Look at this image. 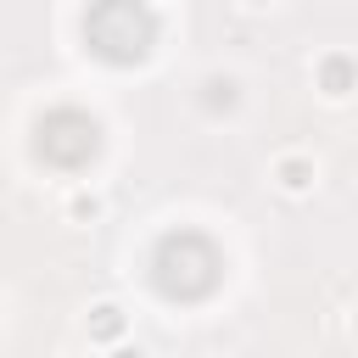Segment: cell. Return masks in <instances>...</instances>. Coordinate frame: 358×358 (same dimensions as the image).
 <instances>
[{"mask_svg":"<svg viewBox=\"0 0 358 358\" xmlns=\"http://www.w3.org/2000/svg\"><path fill=\"white\" fill-rule=\"evenodd\" d=\"M224 280V252L201 229H168L151 246V285L168 302H207Z\"/></svg>","mask_w":358,"mask_h":358,"instance_id":"cell-1","label":"cell"},{"mask_svg":"<svg viewBox=\"0 0 358 358\" xmlns=\"http://www.w3.org/2000/svg\"><path fill=\"white\" fill-rule=\"evenodd\" d=\"M84 39L101 62L112 67H134L151 56V39H157V17L134 0H106V6H90L84 11Z\"/></svg>","mask_w":358,"mask_h":358,"instance_id":"cell-2","label":"cell"},{"mask_svg":"<svg viewBox=\"0 0 358 358\" xmlns=\"http://www.w3.org/2000/svg\"><path fill=\"white\" fill-rule=\"evenodd\" d=\"M34 157L62 168V173H78L101 157V123L78 106H50L39 123H34Z\"/></svg>","mask_w":358,"mask_h":358,"instance_id":"cell-3","label":"cell"},{"mask_svg":"<svg viewBox=\"0 0 358 358\" xmlns=\"http://www.w3.org/2000/svg\"><path fill=\"white\" fill-rule=\"evenodd\" d=\"M319 84H324V95H347L352 90V56H324Z\"/></svg>","mask_w":358,"mask_h":358,"instance_id":"cell-4","label":"cell"},{"mask_svg":"<svg viewBox=\"0 0 358 358\" xmlns=\"http://www.w3.org/2000/svg\"><path fill=\"white\" fill-rule=\"evenodd\" d=\"M90 336H95V341H117V336H123V308H117V302L90 308Z\"/></svg>","mask_w":358,"mask_h":358,"instance_id":"cell-5","label":"cell"},{"mask_svg":"<svg viewBox=\"0 0 358 358\" xmlns=\"http://www.w3.org/2000/svg\"><path fill=\"white\" fill-rule=\"evenodd\" d=\"M274 179H280L285 190H308V185H313V162H308V157H280Z\"/></svg>","mask_w":358,"mask_h":358,"instance_id":"cell-6","label":"cell"},{"mask_svg":"<svg viewBox=\"0 0 358 358\" xmlns=\"http://www.w3.org/2000/svg\"><path fill=\"white\" fill-rule=\"evenodd\" d=\"M235 101H241V95H235V78H207V84H201V106H207V112H229Z\"/></svg>","mask_w":358,"mask_h":358,"instance_id":"cell-7","label":"cell"},{"mask_svg":"<svg viewBox=\"0 0 358 358\" xmlns=\"http://www.w3.org/2000/svg\"><path fill=\"white\" fill-rule=\"evenodd\" d=\"M95 213H101L95 196H73V218H95Z\"/></svg>","mask_w":358,"mask_h":358,"instance_id":"cell-8","label":"cell"},{"mask_svg":"<svg viewBox=\"0 0 358 358\" xmlns=\"http://www.w3.org/2000/svg\"><path fill=\"white\" fill-rule=\"evenodd\" d=\"M112 358H145V352H140V347H117Z\"/></svg>","mask_w":358,"mask_h":358,"instance_id":"cell-9","label":"cell"}]
</instances>
